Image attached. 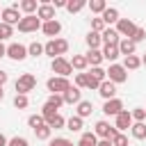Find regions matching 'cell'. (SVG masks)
<instances>
[{
	"mask_svg": "<svg viewBox=\"0 0 146 146\" xmlns=\"http://www.w3.org/2000/svg\"><path fill=\"white\" fill-rule=\"evenodd\" d=\"M34 135H36V139H41V141H50V135H52V130L43 123V125H39L36 130H34Z\"/></svg>",
	"mask_w": 146,
	"mask_h": 146,
	"instance_id": "33",
	"label": "cell"
},
{
	"mask_svg": "<svg viewBox=\"0 0 146 146\" xmlns=\"http://www.w3.org/2000/svg\"><path fill=\"white\" fill-rule=\"evenodd\" d=\"M100 39H103V46H119V41H121L119 32H116L114 27H105V30L100 32Z\"/></svg>",
	"mask_w": 146,
	"mask_h": 146,
	"instance_id": "14",
	"label": "cell"
},
{
	"mask_svg": "<svg viewBox=\"0 0 146 146\" xmlns=\"http://www.w3.org/2000/svg\"><path fill=\"white\" fill-rule=\"evenodd\" d=\"M27 105H30V98L27 96H23V94H16L14 96V107L16 110H27Z\"/></svg>",
	"mask_w": 146,
	"mask_h": 146,
	"instance_id": "37",
	"label": "cell"
},
{
	"mask_svg": "<svg viewBox=\"0 0 146 146\" xmlns=\"http://www.w3.org/2000/svg\"><path fill=\"white\" fill-rule=\"evenodd\" d=\"M7 141H9V139H7V137L0 132V146H7Z\"/></svg>",
	"mask_w": 146,
	"mask_h": 146,
	"instance_id": "53",
	"label": "cell"
},
{
	"mask_svg": "<svg viewBox=\"0 0 146 146\" xmlns=\"http://www.w3.org/2000/svg\"><path fill=\"white\" fill-rule=\"evenodd\" d=\"M98 87H100V82H96V80L87 73V87H84V89H98Z\"/></svg>",
	"mask_w": 146,
	"mask_h": 146,
	"instance_id": "48",
	"label": "cell"
},
{
	"mask_svg": "<svg viewBox=\"0 0 146 146\" xmlns=\"http://www.w3.org/2000/svg\"><path fill=\"white\" fill-rule=\"evenodd\" d=\"M121 110H123V100L121 98H112V100H105L103 103V112L107 116H116Z\"/></svg>",
	"mask_w": 146,
	"mask_h": 146,
	"instance_id": "16",
	"label": "cell"
},
{
	"mask_svg": "<svg viewBox=\"0 0 146 146\" xmlns=\"http://www.w3.org/2000/svg\"><path fill=\"white\" fill-rule=\"evenodd\" d=\"M103 59H107L110 64H116V59L121 57V52H119V48L116 46H103Z\"/></svg>",
	"mask_w": 146,
	"mask_h": 146,
	"instance_id": "19",
	"label": "cell"
},
{
	"mask_svg": "<svg viewBox=\"0 0 146 146\" xmlns=\"http://www.w3.org/2000/svg\"><path fill=\"white\" fill-rule=\"evenodd\" d=\"M18 11H25V16H32L36 9H39V5H36V0H21L18 5Z\"/></svg>",
	"mask_w": 146,
	"mask_h": 146,
	"instance_id": "22",
	"label": "cell"
},
{
	"mask_svg": "<svg viewBox=\"0 0 146 146\" xmlns=\"http://www.w3.org/2000/svg\"><path fill=\"white\" fill-rule=\"evenodd\" d=\"M62 98H64V105H78L80 100H82V91L78 89V87H68L64 94H62Z\"/></svg>",
	"mask_w": 146,
	"mask_h": 146,
	"instance_id": "13",
	"label": "cell"
},
{
	"mask_svg": "<svg viewBox=\"0 0 146 146\" xmlns=\"http://www.w3.org/2000/svg\"><path fill=\"white\" fill-rule=\"evenodd\" d=\"M73 87L84 89V87H87V73H75V84H73Z\"/></svg>",
	"mask_w": 146,
	"mask_h": 146,
	"instance_id": "46",
	"label": "cell"
},
{
	"mask_svg": "<svg viewBox=\"0 0 146 146\" xmlns=\"http://www.w3.org/2000/svg\"><path fill=\"white\" fill-rule=\"evenodd\" d=\"M46 87H48L50 94H59V96H62V94L71 87V80H68V78H57V75H52V78H48Z\"/></svg>",
	"mask_w": 146,
	"mask_h": 146,
	"instance_id": "7",
	"label": "cell"
},
{
	"mask_svg": "<svg viewBox=\"0 0 146 146\" xmlns=\"http://www.w3.org/2000/svg\"><path fill=\"white\" fill-rule=\"evenodd\" d=\"M114 30L119 32V36H121V39H130V36H132V32L137 30V23H135L132 18H119V21H116V25H114Z\"/></svg>",
	"mask_w": 146,
	"mask_h": 146,
	"instance_id": "5",
	"label": "cell"
},
{
	"mask_svg": "<svg viewBox=\"0 0 146 146\" xmlns=\"http://www.w3.org/2000/svg\"><path fill=\"white\" fill-rule=\"evenodd\" d=\"M68 62H71V68H75V71H80V73H82V71L89 66L84 55H73V59H68Z\"/></svg>",
	"mask_w": 146,
	"mask_h": 146,
	"instance_id": "28",
	"label": "cell"
},
{
	"mask_svg": "<svg viewBox=\"0 0 146 146\" xmlns=\"http://www.w3.org/2000/svg\"><path fill=\"white\" fill-rule=\"evenodd\" d=\"M48 146H75V144L71 139H66V137H55V139L48 141Z\"/></svg>",
	"mask_w": 146,
	"mask_h": 146,
	"instance_id": "45",
	"label": "cell"
},
{
	"mask_svg": "<svg viewBox=\"0 0 146 146\" xmlns=\"http://www.w3.org/2000/svg\"><path fill=\"white\" fill-rule=\"evenodd\" d=\"M41 32L46 34V36H52V39H57V34L62 32V23L55 18V21H48V23H41Z\"/></svg>",
	"mask_w": 146,
	"mask_h": 146,
	"instance_id": "17",
	"label": "cell"
},
{
	"mask_svg": "<svg viewBox=\"0 0 146 146\" xmlns=\"http://www.w3.org/2000/svg\"><path fill=\"white\" fill-rule=\"evenodd\" d=\"M141 66H146V52H144V57H141Z\"/></svg>",
	"mask_w": 146,
	"mask_h": 146,
	"instance_id": "54",
	"label": "cell"
},
{
	"mask_svg": "<svg viewBox=\"0 0 146 146\" xmlns=\"http://www.w3.org/2000/svg\"><path fill=\"white\" fill-rule=\"evenodd\" d=\"M132 125V116H130V112L128 110H121L116 116H114V128L119 130V132H123V130H128Z\"/></svg>",
	"mask_w": 146,
	"mask_h": 146,
	"instance_id": "12",
	"label": "cell"
},
{
	"mask_svg": "<svg viewBox=\"0 0 146 146\" xmlns=\"http://www.w3.org/2000/svg\"><path fill=\"white\" fill-rule=\"evenodd\" d=\"M130 116H132V123H144L146 121V107H135L130 112Z\"/></svg>",
	"mask_w": 146,
	"mask_h": 146,
	"instance_id": "35",
	"label": "cell"
},
{
	"mask_svg": "<svg viewBox=\"0 0 146 146\" xmlns=\"http://www.w3.org/2000/svg\"><path fill=\"white\" fill-rule=\"evenodd\" d=\"M110 141H112V146H130V144H128V137H125V132H116V135H114Z\"/></svg>",
	"mask_w": 146,
	"mask_h": 146,
	"instance_id": "40",
	"label": "cell"
},
{
	"mask_svg": "<svg viewBox=\"0 0 146 146\" xmlns=\"http://www.w3.org/2000/svg\"><path fill=\"white\" fill-rule=\"evenodd\" d=\"M82 128H84V121L80 119V116H71V119H66V130H71V132H82Z\"/></svg>",
	"mask_w": 146,
	"mask_h": 146,
	"instance_id": "26",
	"label": "cell"
},
{
	"mask_svg": "<svg viewBox=\"0 0 146 146\" xmlns=\"http://www.w3.org/2000/svg\"><path fill=\"white\" fill-rule=\"evenodd\" d=\"M0 11H2V9H0Z\"/></svg>",
	"mask_w": 146,
	"mask_h": 146,
	"instance_id": "56",
	"label": "cell"
},
{
	"mask_svg": "<svg viewBox=\"0 0 146 146\" xmlns=\"http://www.w3.org/2000/svg\"><path fill=\"white\" fill-rule=\"evenodd\" d=\"M57 114V110L52 107V105H48V103H43V107H41V116H43V121H48V119H52Z\"/></svg>",
	"mask_w": 146,
	"mask_h": 146,
	"instance_id": "43",
	"label": "cell"
},
{
	"mask_svg": "<svg viewBox=\"0 0 146 146\" xmlns=\"http://www.w3.org/2000/svg\"><path fill=\"white\" fill-rule=\"evenodd\" d=\"M66 50H68V41H66V39H59V36L43 43V55H50L52 59H55V57H64Z\"/></svg>",
	"mask_w": 146,
	"mask_h": 146,
	"instance_id": "1",
	"label": "cell"
},
{
	"mask_svg": "<svg viewBox=\"0 0 146 146\" xmlns=\"http://www.w3.org/2000/svg\"><path fill=\"white\" fill-rule=\"evenodd\" d=\"M50 5H52V7H55V11H57V9H62V7H64V9H66V0H52V2H50Z\"/></svg>",
	"mask_w": 146,
	"mask_h": 146,
	"instance_id": "49",
	"label": "cell"
},
{
	"mask_svg": "<svg viewBox=\"0 0 146 146\" xmlns=\"http://www.w3.org/2000/svg\"><path fill=\"white\" fill-rule=\"evenodd\" d=\"M89 75H91L96 82H105V80H107V73H105V68H100V66H94V68L89 71Z\"/></svg>",
	"mask_w": 146,
	"mask_h": 146,
	"instance_id": "36",
	"label": "cell"
},
{
	"mask_svg": "<svg viewBox=\"0 0 146 146\" xmlns=\"http://www.w3.org/2000/svg\"><path fill=\"white\" fill-rule=\"evenodd\" d=\"M144 39H146V27H139V25H137V30L132 32L130 41H132V43L137 46V43H139V41H144Z\"/></svg>",
	"mask_w": 146,
	"mask_h": 146,
	"instance_id": "38",
	"label": "cell"
},
{
	"mask_svg": "<svg viewBox=\"0 0 146 146\" xmlns=\"http://www.w3.org/2000/svg\"><path fill=\"white\" fill-rule=\"evenodd\" d=\"M84 7H87L84 0H66V11H68V14H78V11H82Z\"/></svg>",
	"mask_w": 146,
	"mask_h": 146,
	"instance_id": "29",
	"label": "cell"
},
{
	"mask_svg": "<svg viewBox=\"0 0 146 146\" xmlns=\"http://www.w3.org/2000/svg\"><path fill=\"white\" fill-rule=\"evenodd\" d=\"M96 146H112V141H110V139H100Z\"/></svg>",
	"mask_w": 146,
	"mask_h": 146,
	"instance_id": "52",
	"label": "cell"
},
{
	"mask_svg": "<svg viewBox=\"0 0 146 146\" xmlns=\"http://www.w3.org/2000/svg\"><path fill=\"white\" fill-rule=\"evenodd\" d=\"M125 71H137L139 66H141V57H137V55H128V57H123V64H121Z\"/></svg>",
	"mask_w": 146,
	"mask_h": 146,
	"instance_id": "24",
	"label": "cell"
},
{
	"mask_svg": "<svg viewBox=\"0 0 146 146\" xmlns=\"http://www.w3.org/2000/svg\"><path fill=\"white\" fill-rule=\"evenodd\" d=\"M36 18H39L41 23L55 21V18H57V16H55V7H52L50 2H41V5H39V9H36Z\"/></svg>",
	"mask_w": 146,
	"mask_h": 146,
	"instance_id": "11",
	"label": "cell"
},
{
	"mask_svg": "<svg viewBox=\"0 0 146 146\" xmlns=\"http://www.w3.org/2000/svg\"><path fill=\"white\" fill-rule=\"evenodd\" d=\"M116 132H119V130H116L114 125H110L107 121H96V128H94V135H96V137H100V139H112Z\"/></svg>",
	"mask_w": 146,
	"mask_h": 146,
	"instance_id": "9",
	"label": "cell"
},
{
	"mask_svg": "<svg viewBox=\"0 0 146 146\" xmlns=\"http://www.w3.org/2000/svg\"><path fill=\"white\" fill-rule=\"evenodd\" d=\"M105 27H107V25L103 23V18H100V16H94V18H91V32H98V34H100Z\"/></svg>",
	"mask_w": 146,
	"mask_h": 146,
	"instance_id": "41",
	"label": "cell"
},
{
	"mask_svg": "<svg viewBox=\"0 0 146 146\" xmlns=\"http://www.w3.org/2000/svg\"><path fill=\"white\" fill-rule=\"evenodd\" d=\"M7 57L9 59H14V62H23L25 57H27V46H23V43H9L7 46Z\"/></svg>",
	"mask_w": 146,
	"mask_h": 146,
	"instance_id": "8",
	"label": "cell"
},
{
	"mask_svg": "<svg viewBox=\"0 0 146 146\" xmlns=\"http://www.w3.org/2000/svg\"><path fill=\"white\" fill-rule=\"evenodd\" d=\"M9 80V75L5 73V71H0V87H5V82Z\"/></svg>",
	"mask_w": 146,
	"mask_h": 146,
	"instance_id": "50",
	"label": "cell"
},
{
	"mask_svg": "<svg viewBox=\"0 0 146 146\" xmlns=\"http://www.w3.org/2000/svg\"><path fill=\"white\" fill-rule=\"evenodd\" d=\"M105 73H107V80L114 82V84H123V82L128 80V71H125L121 64H110V68H107Z\"/></svg>",
	"mask_w": 146,
	"mask_h": 146,
	"instance_id": "6",
	"label": "cell"
},
{
	"mask_svg": "<svg viewBox=\"0 0 146 146\" xmlns=\"http://www.w3.org/2000/svg\"><path fill=\"white\" fill-rule=\"evenodd\" d=\"M100 18H103V23H105L107 27H112V25H116V21H119L121 16H119V9H116V7H107V9L100 14Z\"/></svg>",
	"mask_w": 146,
	"mask_h": 146,
	"instance_id": "18",
	"label": "cell"
},
{
	"mask_svg": "<svg viewBox=\"0 0 146 146\" xmlns=\"http://www.w3.org/2000/svg\"><path fill=\"white\" fill-rule=\"evenodd\" d=\"M87 7H89V11H91V14H98V16H100V14L107 9V2H105V0H91Z\"/></svg>",
	"mask_w": 146,
	"mask_h": 146,
	"instance_id": "32",
	"label": "cell"
},
{
	"mask_svg": "<svg viewBox=\"0 0 146 146\" xmlns=\"http://www.w3.org/2000/svg\"><path fill=\"white\" fill-rule=\"evenodd\" d=\"M98 94H100V98H103V100H112V98H116V84H114V82H110V80H105V82H100Z\"/></svg>",
	"mask_w": 146,
	"mask_h": 146,
	"instance_id": "15",
	"label": "cell"
},
{
	"mask_svg": "<svg viewBox=\"0 0 146 146\" xmlns=\"http://www.w3.org/2000/svg\"><path fill=\"white\" fill-rule=\"evenodd\" d=\"M9 36H14V27L0 23V41H5V39H9Z\"/></svg>",
	"mask_w": 146,
	"mask_h": 146,
	"instance_id": "44",
	"label": "cell"
},
{
	"mask_svg": "<svg viewBox=\"0 0 146 146\" xmlns=\"http://www.w3.org/2000/svg\"><path fill=\"white\" fill-rule=\"evenodd\" d=\"M36 30H41V21L36 18V14H32V16H23V18L18 21V32L30 34V32H36Z\"/></svg>",
	"mask_w": 146,
	"mask_h": 146,
	"instance_id": "4",
	"label": "cell"
},
{
	"mask_svg": "<svg viewBox=\"0 0 146 146\" xmlns=\"http://www.w3.org/2000/svg\"><path fill=\"white\" fill-rule=\"evenodd\" d=\"M2 98H5V91H2V87H0V100H2Z\"/></svg>",
	"mask_w": 146,
	"mask_h": 146,
	"instance_id": "55",
	"label": "cell"
},
{
	"mask_svg": "<svg viewBox=\"0 0 146 146\" xmlns=\"http://www.w3.org/2000/svg\"><path fill=\"white\" fill-rule=\"evenodd\" d=\"M2 57H7V46L0 41V59H2Z\"/></svg>",
	"mask_w": 146,
	"mask_h": 146,
	"instance_id": "51",
	"label": "cell"
},
{
	"mask_svg": "<svg viewBox=\"0 0 146 146\" xmlns=\"http://www.w3.org/2000/svg\"><path fill=\"white\" fill-rule=\"evenodd\" d=\"M46 103H48V105H52V107H55V110H59V107H62V105H64V98H62V96H59V94H50V96H48V100H46Z\"/></svg>",
	"mask_w": 146,
	"mask_h": 146,
	"instance_id": "42",
	"label": "cell"
},
{
	"mask_svg": "<svg viewBox=\"0 0 146 146\" xmlns=\"http://www.w3.org/2000/svg\"><path fill=\"white\" fill-rule=\"evenodd\" d=\"M7 146H30V141H27L25 137H11V139L7 141Z\"/></svg>",
	"mask_w": 146,
	"mask_h": 146,
	"instance_id": "47",
	"label": "cell"
},
{
	"mask_svg": "<svg viewBox=\"0 0 146 146\" xmlns=\"http://www.w3.org/2000/svg\"><path fill=\"white\" fill-rule=\"evenodd\" d=\"M0 18H2L5 25H11V27H14V25H18V21H21L23 16H21V11H18L16 7H5V9L0 11Z\"/></svg>",
	"mask_w": 146,
	"mask_h": 146,
	"instance_id": "10",
	"label": "cell"
},
{
	"mask_svg": "<svg viewBox=\"0 0 146 146\" xmlns=\"http://www.w3.org/2000/svg\"><path fill=\"white\" fill-rule=\"evenodd\" d=\"M46 125H48L50 130H52V128H55V130H59V128H64V125H66V119H64V116L57 112L52 119H48V121H46Z\"/></svg>",
	"mask_w": 146,
	"mask_h": 146,
	"instance_id": "30",
	"label": "cell"
},
{
	"mask_svg": "<svg viewBox=\"0 0 146 146\" xmlns=\"http://www.w3.org/2000/svg\"><path fill=\"white\" fill-rule=\"evenodd\" d=\"M116 48H119V52H121L123 57H128V55H135V50H137V46H135L130 39H121Z\"/></svg>",
	"mask_w": 146,
	"mask_h": 146,
	"instance_id": "23",
	"label": "cell"
},
{
	"mask_svg": "<svg viewBox=\"0 0 146 146\" xmlns=\"http://www.w3.org/2000/svg\"><path fill=\"white\" fill-rule=\"evenodd\" d=\"M84 57H87V64H89L91 68H94V66H100V64L105 62V59H103V52H100V50H89V52H87Z\"/></svg>",
	"mask_w": 146,
	"mask_h": 146,
	"instance_id": "25",
	"label": "cell"
},
{
	"mask_svg": "<svg viewBox=\"0 0 146 146\" xmlns=\"http://www.w3.org/2000/svg\"><path fill=\"white\" fill-rule=\"evenodd\" d=\"M84 41H87L89 50H100V46H103V39H100V34H98V32H91V30H89V34L84 36Z\"/></svg>",
	"mask_w": 146,
	"mask_h": 146,
	"instance_id": "21",
	"label": "cell"
},
{
	"mask_svg": "<svg viewBox=\"0 0 146 146\" xmlns=\"http://www.w3.org/2000/svg\"><path fill=\"white\" fill-rule=\"evenodd\" d=\"M41 57L43 55V43H39V41H32L30 46H27V57Z\"/></svg>",
	"mask_w": 146,
	"mask_h": 146,
	"instance_id": "34",
	"label": "cell"
},
{
	"mask_svg": "<svg viewBox=\"0 0 146 146\" xmlns=\"http://www.w3.org/2000/svg\"><path fill=\"white\" fill-rule=\"evenodd\" d=\"M16 94H23V96H27L30 91H34V87H36V78L32 75V73H23V75H18V80H16Z\"/></svg>",
	"mask_w": 146,
	"mask_h": 146,
	"instance_id": "2",
	"label": "cell"
},
{
	"mask_svg": "<svg viewBox=\"0 0 146 146\" xmlns=\"http://www.w3.org/2000/svg\"><path fill=\"white\" fill-rule=\"evenodd\" d=\"M91 112H94L91 100H80V103H78V110H75V116H80V119L84 121L87 116H91Z\"/></svg>",
	"mask_w": 146,
	"mask_h": 146,
	"instance_id": "20",
	"label": "cell"
},
{
	"mask_svg": "<svg viewBox=\"0 0 146 146\" xmlns=\"http://www.w3.org/2000/svg\"><path fill=\"white\" fill-rule=\"evenodd\" d=\"M96 144H98V137H96L91 130H87V132L80 135V141H78L75 146H96Z\"/></svg>",
	"mask_w": 146,
	"mask_h": 146,
	"instance_id": "27",
	"label": "cell"
},
{
	"mask_svg": "<svg viewBox=\"0 0 146 146\" xmlns=\"http://www.w3.org/2000/svg\"><path fill=\"white\" fill-rule=\"evenodd\" d=\"M46 121H43V116L41 114H32V116H27V125L32 128V130H36L39 125H43Z\"/></svg>",
	"mask_w": 146,
	"mask_h": 146,
	"instance_id": "39",
	"label": "cell"
},
{
	"mask_svg": "<svg viewBox=\"0 0 146 146\" xmlns=\"http://www.w3.org/2000/svg\"><path fill=\"white\" fill-rule=\"evenodd\" d=\"M50 68H52V73H55L57 78H68V75L73 73L71 62H68L66 57H55V59L50 62Z\"/></svg>",
	"mask_w": 146,
	"mask_h": 146,
	"instance_id": "3",
	"label": "cell"
},
{
	"mask_svg": "<svg viewBox=\"0 0 146 146\" xmlns=\"http://www.w3.org/2000/svg\"><path fill=\"white\" fill-rule=\"evenodd\" d=\"M130 135L135 139H146V123H132L130 125Z\"/></svg>",
	"mask_w": 146,
	"mask_h": 146,
	"instance_id": "31",
	"label": "cell"
}]
</instances>
